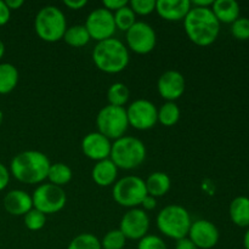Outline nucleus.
<instances>
[{
    "instance_id": "nucleus-1",
    "label": "nucleus",
    "mask_w": 249,
    "mask_h": 249,
    "mask_svg": "<svg viewBox=\"0 0 249 249\" xmlns=\"http://www.w3.org/2000/svg\"><path fill=\"white\" fill-rule=\"evenodd\" d=\"M184 26L190 40L198 46L213 44L220 32V23L211 7L191 6L184 18Z\"/></svg>"
},
{
    "instance_id": "nucleus-2",
    "label": "nucleus",
    "mask_w": 249,
    "mask_h": 249,
    "mask_svg": "<svg viewBox=\"0 0 249 249\" xmlns=\"http://www.w3.org/2000/svg\"><path fill=\"white\" fill-rule=\"evenodd\" d=\"M50 160L39 151H24L15 156L10 170L15 179L23 184L34 185L43 182L48 178Z\"/></svg>"
},
{
    "instance_id": "nucleus-3",
    "label": "nucleus",
    "mask_w": 249,
    "mask_h": 249,
    "mask_svg": "<svg viewBox=\"0 0 249 249\" xmlns=\"http://www.w3.org/2000/svg\"><path fill=\"white\" fill-rule=\"evenodd\" d=\"M92 60L100 71L116 74L126 68L129 63V53L121 40L114 38L97 43L92 51Z\"/></svg>"
},
{
    "instance_id": "nucleus-4",
    "label": "nucleus",
    "mask_w": 249,
    "mask_h": 249,
    "mask_svg": "<svg viewBox=\"0 0 249 249\" xmlns=\"http://www.w3.org/2000/svg\"><path fill=\"white\" fill-rule=\"evenodd\" d=\"M109 157L117 168L125 170L135 169L145 160L146 147L139 139L133 136H122L112 145Z\"/></svg>"
},
{
    "instance_id": "nucleus-5",
    "label": "nucleus",
    "mask_w": 249,
    "mask_h": 249,
    "mask_svg": "<svg viewBox=\"0 0 249 249\" xmlns=\"http://www.w3.org/2000/svg\"><path fill=\"white\" fill-rule=\"evenodd\" d=\"M191 216L184 207L170 204L164 207L157 215L158 230L164 236L179 241L189 235Z\"/></svg>"
},
{
    "instance_id": "nucleus-6",
    "label": "nucleus",
    "mask_w": 249,
    "mask_h": 249,
    "mask_svg": "<svg viewBox=\"0 0 249 249\" xmlns=\"http://www.w3.org/2000/svg\"><path fill=\"white\" fill-rule=\"evenodd\" d=\"M34 28L41 40L55 43L65 36L67 22L65 15L58 7L45 6L36 14Z\"/></svg>"
},
{
    "instance_id": "nucleus-7",
    "label": "nucleus",
    "mask_w": 249,
    "mask_h": 249,
    "mask_svg": "<svg viewBox=\"0 0 249 249\" xmlns=\"http://www.w3.org/2000/svg\"><path fill=\"white\" fill-rule=\"evenodd\" d=\"M96 125L99 133L107 139H121L129 125L126 109L124 107L108 106L104 107L96 117Z\"/></svg>"
},
{
    "instance_id": "nucleus-8",
    "label": "nucleus",
    "mask_w": 249,
    "mask_h": 249,
    "mask_svg": "<svg viewBox=\"0 0 249 249\" xmlns=\"http://www.w3.org/2000/svg\"><path fill=\"white\" fill-rule=\"evenodd\" d=\"M113 198L119 206L134 208L142 203L143 198L147 196L146 185L141 178L125 177L117 181L113 187Z\"/></svg>"
},
{
    "instance_id": "nucleus-9",
    "label": "nucleus",
    "mask_w": 249,
    "mask_h": 249,
    "mask_svg": "<svg viewBox=\"0 0 249 249\" xmlns=\"http://www.w3.org/2000/svg\"><path fill=\"white\" fill-rule=\"evenodd\" d=\"M33 207L43 214H53L63 209L67 196L62 187L53 184H44L36 187L32 196Z\"/></svg>"
},
{
    "instance_id": "nucleus-10",
    "label": "nucleus",
    "mask_w": 249,
    "mask_h": 249,
    "mask_svg": "<svg viewBox=\"0 0 249 249\" xmlns=\"http://www.w3.org/2000/svg\"><path fill=\"white\" fill-rule=\"evenodd\" d=\"M85 28H87L90 38L97 41L112 38L117 29L113 14L105 7H99V9L94 10L88 16Z\"/></svg>"
},
{
    "instance_id": "nucleus-11",
    "label": "nucleus",
    "mask_w": 249,
    "mask_h": 249,
    "mask_svg": "<svg viewBox=\"0 0 249 249\" xmlns=\"http://www.w3.org/2000/svg\"><path fill=\"white\" fill-rule=\"evenodd\" d=\"M130 125L138 130H148L158 122V111L155 105L147 100H136L126 109Z\"/></svg>"
},
{
    "instance_id": "nucleus-12",
    "label": "nucleus",
    "mask_w": 249,
    "mask_h": 249,
    "mask_svg": "<svg viewBox=\"0 0 249 249\" xmlns=\"http://www.w3.org/2000/svg\"><path fill=\"white\" fill-rule=\"evenodd\" d=\"M156 32L150 24L145 22H135L133 27L126 32V43L128 46L136 53L145 55L155 49Z\"/></svg>"
},
{
    "instance_id": "nucleus-13",
    "label": "nucleus",
    "mask_w": 249,
    "mask_h": 249,
    "mask_svg": "<svg viewBox=\"0 0 249 249\" xmlns=\"http://www.w3.org/2000/svg\"><path fill=\"white\" fill-rule=\"evenodd\" d=\"M150 228V219L142 209L133 208L124 214L121 220V228L125 238L129 240H141L145 237Z\"/></svg>"
},
{
    "instance_id": "nucleus-14",
    "label": "nucleus",
    "mask_w": 249,
    "mask_h": 249,
    "mask_svg": "<svg viewBox=\"0 0 249 249\" xmlns=\"http://www.w3.org/2000/svg\"><path fill=\"white\" fill-rule=\"evenodd\" d=\"M189 238L198 249L215 247L219 241V230L208 220H196L191 224Z\"/></svg>"
},
{
    "instance_id": "nucleus-15",
    "label": "nucleus",
    "mask_w": 249,
    "mask_h": 249,
    "mask_svg": "<svg viewBox=\"0 0 249 249\" xmlns=\"http://www.w3.org/2000/svg\"><path fill=\"white\" fill-rule=\"evenodd\" d=\"M158 92L168 102H174L185 91V78L178 71H167L160 77L157 83Z\"/></svg>"
},
{
    "instance_id": "nucleus-16",
    "label": "nucleus",
    "mask_w": 249,
    "mask_h": 249,
    "mask_svg": "<svg viewBox=\"0 0 249 249\" xmlns=\"http://www.w3.org/2000/svg\"><path fill=\"white\" fill-rule=\"evenodd\" d=\"M112 145L108 139L100 133H90L83 139L82 150L92 160H104L111 156Z\"/></svg>"
},
{
    "instance_id": "nucleus-17",
    "label": "nucleus",
    "mask_w": 249,
    "mask_h": 249,
    "mask_svg": "<svg viewBox=\"0 0 249 249\" xmlns=\"http://www.w3.org/2000/svg\"><path fill=\"white\" fill-rule=\"evenodd\" d=\"M191 9L189 0H158L156 1V11L167 21H180L186 17Z\"/></svg>"
},
{
    "instance_id": "nucleus-18",
    "label": "nucleus",
    "mask_w": 249,
    "mask_h": 249,
    "mask_svg": "<svg viewBox=\"0 0 249 249\" xmlns=\"http://www.w3.org/2000/svg\"><path fill=\"white\" fill-rule=\"evenodd\" d=\"M32 207H33L32 197L22 190L10 191L4 197V208L11 215H26Z\"/></svg>"
},
{
    "instance_id": "nucleus-19",
    "label": "nucleus",
    "mask_w": 249,
    "mask_h": 249,
    "mask_svg": "<svg viewBox=\"0 0 249 249\" xmlns=\"http://www.w3.org/2000/svg\"><path fill=\"white\" fill-rule=\"evenodd\" d=\"M212 11L219 23H231L240 18V5L235 0H216L212 5Z\"/></svg>"
},
{
    "instance_id": "nucleus-20",
    "label": "nucleus",
    "mask_w": 249,
    "mask_h": 249,
    "mask_svg": "<svg viewBox=\"0 0 249 249\" xmlns=\"http://www.w3.org/2000/svg\"><path fill=\"white\" fill-rule=\"evenodd\" d=\"M117 173H118V168L109 158H107L95 164L91 177L99 186H109L116 180Z\"/></svg>"
},
{
    "instance_id": "nucleus-21",
    "label": "nucleus",
    "mask_w": 249,
    "mask_h": 249,
    "mask_svg": "<svg viewBox=\"0 0 249 249\" xmlns=\"http://www.w3.org/2000/svg\"><path fill=\"white\" fill-rule=\"evenodd\" d=\"M170 184H172L170 178L162 172L152 173L145 181L147 195L155 197V198L164 196L170 190Z\"/></svg>"
},
{
    "instance_id": "nucleus-22",
    "label": "nucleus",
    "mask_w": 249,
    "mask_h": 249,
    "mask_svg": "<svg viewBox=\"0 0 249 249\" xmlns=\"http://www.w3.org/2000/svg\"><path fill=\"white\" fill-rule=\"evenodd\" d=\"M230 218L240 228L249 226V198L245 196L236 197L230 204Z\"/></svg>"
},
{
    "instance_id": "nucleus-23",
    "label": "nucleus",
    "mask_w": 249,
    "mask_h": 249,
    "mask_svg": "<svg viewBox=\"0 0 249 249\" xmlns=\"http://www.w3.org/2000/svg\"><path fill=\"white\" fill-rule=\"evenodd\" d=\"M18 83V71L11 63H0V94L11 92Z\"/></svg>"
},
{
    "instance_id": "nucleus-24",
    "label": "nucleus",
    "mask_w": 249,
    "mask_h": 249,
    "mask_svg": "<svg viewBox=\"0 0 249 249\" xmlns=\"http://www.w3.org/2000/svg\"><path fill=\"white\" fill-rule=\"evenodd\" d=\"M62 39L68 45L73 46V48H82V46H85L91 40L85 26H80V24L72 26L66 29L65 36H63Z\"/></svg>"
},
{
    "instance_id": "nucleus-25",
    "label": "nucleus",
    "mask_w": 249,
    "mask_h": 249,
    "mask_svg": "<svg viewBox=\"0 0 249 249\" xmlns=\"http://www.w3.org/2000/svg\"><path fill=\"white\" fill-rule=\"evenodd\" d=\"M48 179L50 180V184L56 186H62L68 184L72 179V170L65 163H55L51 164L49 168Z\"/></svg>"
},
{
    "instance_id": "nucleus-26",
    "label": "nucleus",
    "mask_w": 249,
    "mask_h": 249,
    "mask_svg": "<svg viewBox=\"0 0 249 249\" xmlns=\"http://www.w3.org/2000/svg\"><path fill=\"white\" fill-rule=\"evenodd\" d=\"M180 118V109L175 102H167L158 111V121L164 126H173Z\"/></svg>"
},
{
    "instance_id": "nucleus-27",
    "label": "nucleus",
    "mask_w": 249,
    "mask_h": 249,
    "mask_svg": "<svg viewBox=\"0 0 249 249\" xmlns=\"http://www.w3.org/2000/svg\"><path fill=\"white\" fill-rule=\"evenodd\" d=\"M107 99L112 106L123 107L129 100V89L123 83H114L107 91Z\"/></svg>"
},
{
    "instance_id": "nucleus-28",
    "label": "nucleus",
    "mask_w": 249,
    "mask_h": 249,
    "mask_svg": "<svg viewBox=\"0 0 249 249\" xmlns=\"http://www.w3.org/2000/svg\"><path fill=\"white\" fill-rule=\"evenodd\" d=\"M113 16L116 28L124 32H128L136 22L135 14H134V11L130 9V6H128V5L122 7V9H119L118 11L114 12Z\"/></svg>"
},
{
    "instance_id": "nucleus-29",
    "label": "nucleus",
    "mask_w": 249,
    "mask_h": 249,
    "mask_svg": "<svg viewBox=\"0 0 249 249\" xmlns=\"http://www.w3.org/2000/svg\"><path fill=\"white\" fill-rule=\"evenodd\" d=\"M67 249H102V247L99 238L95 237L94 235L80 233L71 241Z\"/></svg>"
},
{
    "instance_id": "nucleus-30",
    "label": "nucleus",
    "mask_w": 249,
    "mask_h": 249,
    "mask_svg": "<svg viewBox=\"0 0 249 249\" xmlns=\"http://www.w3.org/2000/svg\"><path fill=\"white\" fill-rule=\"evenodd\" d=\"M126 238L121 230H112L104 236L101 241L102 249H123Z\"/></svg>"
},
{
    "instance_id": "nucleus-31",
    "label": "nucleus",
    "mask_w": 249,
    "mask_h": 249,
    "mask_svg": "<svg viewBox=\"0 0 249 249\" xmlns=\"http://www.w3.org/2000/svg\"><path fill=\"white\" fill-rule=\"evenodd\" d=\"M46 223V215L36 209H31L28 213L24 215V225L28 230L38 231L44 228Z\"/></svg>"
},
{
    "instance_id": "nucleus-32",
    "label": "nucleus",
    "mask_w": 249,
    "mask_h": 249,
    "mask_svg": "<svg viewBox=\"0 0 249 249\" xmlns=\"http://www.w3.org/2000/svg\"><path fill=\"white\" fill-rule=\"evenodd\" d=\"M231 33L238 40L249 39V18L241 17L236 19L231 26Z\"/></svg>"
},
{
    "instance_id": "nucleus-33",
    "label": "nucleus",
    "mask_w": 249,
    "mask_h": 249,
    "mask_svg": "<svg viewBox=\"0 0 249 249\" xmlns=\"http://www.w3.org/2000/svg\"><path fill=\"white\" fill-rule=\"evenodd\" d=\"M130 9L133 10L134 14L146 16L150 15L156 10V1L155 0H131Z\"/></svg>"
},
{
    "instance_id": "nucleus-34",
    "label": "nucleus",
    "mask_w": 249,
    "mask_h": 249,
    "mask_svg": "<svg viewBox=\"0 0 249 249\" xmlns=\"http://www.w3.org/2000/svg\"><path fill=\"white\" fill-rule=\"evenodd\" d=\"M138 249H168L164 241L155 235H146L139 240Z\"/></svg>"
},
{
    "instance_id": "nucleus-35",
    "label": "nucleus",
    "mask_w": 249,
    "mask_h": 249,
    "mask_svg": "<svg viewBox=\"0 0 249 249\" xmlns=\"http://www.w3.org/2000/svg\"><path fill=\"white\" fill-rule=\"evenodd\" d=\"M105 9H107L108 11H118L122 7L126 6L128 5V1L126 0H104L102 1Z\"/></svg>"
},
{
    "instance_id": "nucleus-36",
    "label": "nucleus",
    "mask_w": 249,
    "mask_h": 249,
    "mask_svg": "<svg viewBox=\"0 0 249 249\" xmlns=\"http://www.w3.org/2000/svg\"><path fill=\"white\" fill-rule=\"evenodd\" d=\"M10 15H11L10 9L6 6L5 1L0 0V26H4L9 22Z\"/></svg>"
},
{
    "instance_id": "nucleus-37",
    "label": "nucleus",
    "mask_w": 249,
    "mask_h": 249,
    "mask_svg": "<svg viewBox=\"0 0 249 249\" xmlns=\"http://www.w3.org/2000/svg\"><path fill=\"white\" fill-rule=\"evenodd\" d=\"M10 181V174L7 168L5 167L2 163H0V191L5 189L7 186Z\"/></svg>"
},
{
    "instance_id": "nucleus-38",
    "label": "nucleus",
    "mask_w": 249,
    "mask_h": 249,
    "mask_svg": "<svg viewBox=\"0 0 249 249\" xmlns=\"http://www.w3.org/2000/svg\"><path fill=\"white\" fill-rule=\"evenodd\" d=\"M63 4L71 10H80L87 5V0H65Z\"/></svg>"
},
{
    "instance_id": "nucleus-39",
    "label": "nucleus",
    "mask_w": 249,
    "mask_h": 249,
    "mask_svg": "<svg viewBox=\"0 0 249 249\" xmlns=\"http://www.w3.org/2000/svg\"><path fill=\"white\" fill-rule=\"evenodd\" d=\"M175 249H198V248L192 243V241L190 240V238L185 237V238H181V240L177 241Z\"/></svg>"
},
{
    "instance_id": "nucleus-40",
    "label": "nucleus",
    "mask_w": 249,
    "mask_h": 249,
    "mask_svg": "<svg viewBox=\"0 0 249 249\" xmlns=\"http://www.w3.org/2000/svg\"><path fill=\"white\" fill-rule=\"evenodd\" d=\"M156 204H157V202H156V198L152 196H146L145 198H143L142 203H141V206L143 207V208L146 209V211H152V209L156 208Z\"/></svg>"
},
{
    "instance_id": "nucleus-41",
    "label": "nucleus",
    "mask_w": 249,
    "mask_h": 249,
    "mask_svg": "<svg viewBox=\"0 0 249 249\" xmlns=\"http://www.w3.org/2000/svg\"><path fill=\"white\" fill-rule=\"evenodd\" d=\"M5 4H6V6L9 7L10 11H11V10L19 9V7L23 5V0H6Z\"/></svg>"
},
{
    "instance_id": "nucleus-42",
    "label": "nucleus",
    "mask_w": 249,
    "mask_h": 249,
    "mask_svg": "<svg viewBox=\"0 0 249 249\" xmlns=\"http://www.w3.org/2000/svg\"><path fill=\"white\" fill-rule=\"evenodd\" d=\"M213 0H195L191 2V6L195 7H211L213 5Z\"/></svg>"
},
{
    "instance_id": "nucleus-43",
    "label": "nucleus",
    "mask_w": 249,
    "mask_h": 249,
    "mask_svg": "<svg viewBox=\"0 0 249 249\" xmlns=\"http://www.w3.org/2000/svg\"><path fill=\"white\" fill-rule=\"evenodd\" d=\"M243 245H245L246 249H249V230L246 232L245 240H243Z\"/></svg>"
},
{
    "instance_id": "nucleus-44",
    "label": "nucleus",
    "mask_w": 249,
    "mask_h": 249,
    "mask_svg": "<svg viewBox=\"0 0 249 249\" xmlns=\"http://www.w3.org/2000/svg\"><path fill=\"white\" fill-rule=\"evenodd\" d=\"M4 53H5V45L1 41V39H0V60H1V57L4 56Z\"/></svg>"
},
{
    "instance_id": "nucleus-45",
    "label": "nucleus",
    "mask_w": 249,
    "mask_h": 249,
    "mask_svg": "<svg viewBox=\"0 0 249 249\" xmlns=\"http://www.w3.org/2000/svg\"><path fill=\"white\" fill-rule=\"evenodd\" d=\"M2 119H4V114H2V112L0 111V125H1L2 123Z\"/></svg>"
}]
</instances>
